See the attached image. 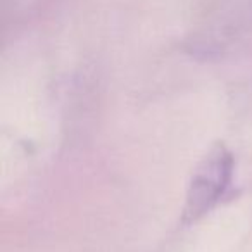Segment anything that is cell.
<instances>
[{
  "label": "cell",
  "mask_w": 252,
  "mask_h": 252,
  "mask_svg": "<svg viewBox=\"0 0 252 252\" xmlns=\"http://www.w3.org/2000/svg\"><path fill=\"white\" fill-rule=\"evenodd\" d=\"M233 159L231 154L218 145L199 166L190 185L189 199L185 207V221H195L199 216L206 214L218 200L224 195L231 182Z\"/></svg>",
  "instance_id": "6da1fadb"
}]
</instances>
